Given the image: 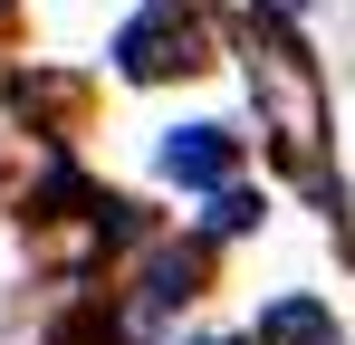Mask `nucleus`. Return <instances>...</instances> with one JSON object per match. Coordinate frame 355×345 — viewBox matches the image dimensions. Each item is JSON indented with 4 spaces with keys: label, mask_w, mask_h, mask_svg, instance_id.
<instances>
[{
    "label": "nucleus",
    "mask_w": 355,
    "mask_h": 345,
    "mask_svg": "<svg viewBox=\"0 0 355 345\" xmlns=\"http://www.w3.org/2000/svg\"><path fill=\"white\" fill-rule=\"evenodd\" d=\"M116 67L125 77H173V67H202V39H192L182 10H144V19H125Z\"/></svg>",
    "instance_id": "obj_1"
},
{
    "label": "nucleus",
    "mask_w": 355,
    "mask_h": 345,
    "mask_svg": "<svg viewBox=\"0 0 355 345\" xmlns=\"http://www.w3.org/2000/svg\"><path fill=\"white\" fill-rule=\"evenodd\" d=\"M231 163H240V144L221 125H182L173 144H164V172H173V182H221Z\"/></svg>",
    "instance_id": "obj_2"
},
{
    "label": "nucleus",
    "mask_w": 355,
    "mask_h": 345,
    "mask_svg": "<svg viewBox=\"0 0 355 345\" xmlns=\"http://www.w3.org/2000/svg\"><path fill=\"white\" fill-rule=\"evenodd\" d=\"M259 345H336V317H327L317 297H279V307L259 317Z\"/></svg>",
    "instance_id": "obj_3"
},
{
    "label": "nucleus",
    "mask_w": 355,
    "mask_h": 345,
    "mask_svg": "<svg viewBox=\"0 0 355 345\" xmlns=\"http://www.w3.org/2000/svg\"><path fill=\"white\" fill-rule=\"evenodd\" d=\"M259 221V202H250V192H221V202H211V230H250Z\"/></svg>",
    "instance_id": "obj_4"
},
{
    "label": "nucleus",
    "mask_w": 355,
    "mask_h": 345,
    "mask_svg": "<svg viewBox=\"0 0 355 345\" xmlns=\"http://www.w3.org/2000/svg\"><path fill=\"white\" fill-rule=\"evenodd\" d=\"M269 10H307V0H269Z\"/></svg>",
    "instance_id": "obj_5"
}]
</instances>
